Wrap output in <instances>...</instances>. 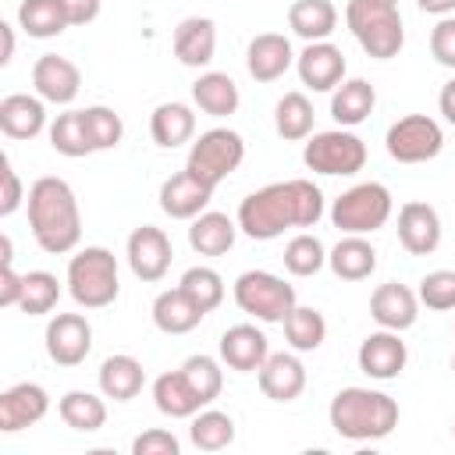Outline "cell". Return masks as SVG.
<instances>
[{
	"instance_id": "cell-35",
	"label": "cell",
	"mask_w": 455,
	"mask_h": 455,
	"mask_svg": "<svg viewBox=\"0 0 455 455\" xmlns=\"http://www.w3.org/2000/svg\"><path fill=\"white\" fill-rule=\"evenodd\" d=\"M313 103L306 92H284L274 107V128L284 142H302L313 135Z\"/></svg>"
},
{
	"instance_id": "cell-53",
	"label": "cell",
	"mask_w": 455,
	"mask_h": 455,
	"mask_svg": "<svg viewBox=\"0 0 455 455\" xmlns=\"http://www.w3.org/2000/svg\"><path fill=\"white\" fill-rule=\"evenodd\" d=\"M0 36H4V53H0V64H11L14 57V28L7 21H0Z\"/></svg>"
},
{
	"instance_id": "cell-39",
	"label": "cell",
	"mask_w": 455,
	"mask_h": 455,
	"mask_svg": "<svg viewBox=\"0 0 455 455\" xmlns=\"http://www.w3.org/2000/svg\"><path fill=\"white\" fill-rule=\"evenodd\" d=\"M284 338H288V345L295 348V352H316L320 345H323V338H327V320H323V313L320 309H313V306H295L288 316H284Z\"/></svg>"
},
{
	"instance_id": "cell-10",
	"label": "cell",
	"mask_w": 455,
	"mask_h": 455,
	"mask_svg": "<svg viewBox=\"0 0 455 455\" xmlns=\"http://www.w3.org/2000/svg\"><path fill=\"white\" fill-rule=\"evenodd\" d=\"M384 146L387 156L398 164H427L444 149V132L427 114H405L387 128Z\"/></svg>"
},
{
	"instance_id": "cell-44",
	"label": "cell",
	"mask_w": 455,
	"mask_h": 455,
	"mask_svg": "<svg viewBox=\"0 0 455 455\" xmlns=\"http://www.w3.org/2000/svg\"><path fill=\"white\" fill-rule=\"evenodd\" d=\"M181 373L188 377V384L199 391V398L206 402V405H213L217 398H220V387H224V370H220V363L213 359V355H188L185 363H181Z\"/></svg>"
},
{
	"instance_id": "cell-20",
	"label": "cell",
	"mask_w": 455,
	"mask_h": 455,
	"mask_svg": "<svg viewBox=\"0 0 455 455\" xmlns=\"http://www.w3.org/2000/svg\"><path fill=\"white\" fill-rule=\"evenodd\" d=\"M291 64H295V50L284 32H259L245 50V68L259 85L284 78V71Z\"/></svg>"
},
{
	"instance_id": "cell-49",
	"label": "cell",
	"mask_w": 455,
	"mask_h": 455,
	"mask_svg": "<svg viewBox=\"0 0 455 455\" xmlns=\"http://www.w3.org/2000/svg\"><path fill=\"white\" fill-rule=\"evenodd\" d=\"M25 291V274L14 270V263H0V306H18Z\"/></svg>"
},
{
	"instance_id": "cell-36",
	"label": "cell",
	"mask_w": 455,
	"mask_h": 455,
	"mask_svg": "<svg viewBox=\"0 0 455 455\" xmlns=\"http://www.w3.org/2000/svg\"><path fill=\"white\" fill-rule=\"evenodd\" d=\"M57 412H60L64 427H71L78 434H96L107 423V402L92 391H68L57 402Z\"/></svg>"
},
{
	"instance_id": "cell-14",
	"label": "cell",
	"mask_w": 455,
	"mask_h": 455,
	"mask_svg": "<svg viewBox=\"0 0 455 455\" xmlns=\"http://www.w3.org/2000/svg\"><path fill=\"white\" fill-rule=\"evenodd\" d=\"M295 71L302 78L306 89L313 92H334L341 82H345V53L334 46V43H306V50L295 57Z\"/></svg>"
},
{
	"instance_id": "cell-37",
	"label": "cell",
	"mask_w": 455,
	"mask_h": 455,
	"mask_svg": "<svg viewBox=\"0 0 455 455\" xmlns=\"http://www.w3.org/2000/svg\"><path fill=\"white\" fill-rule=\"evenodd\" d=\"M235 419L228 416V412H220V409H199L196 416H192V427H188V437H192V444L199 448V451H224V448H231L235 444Z\"/></svg>"
},
{
	"instance_id": "cell-31",
	"label": "cell",
	"mask_w": 455,
	"mask_h": 455,
	"mask_svg": "<svg viewBox=\"0 0 455 455\" xmlns=\"http://www.w3.org/2000/svg\"><path fill=\"white\" fill-rule=\"evenodd\" d=\"M96 380H100L103 398L132 402V398L142 391V384H146V370H142V363H139L135 355H124V352H121V355H107V359H103Z\"/></svg>"
},
{
	"instance_id": "cell-28",
	"label": "cell",
	"mask_w": 455,
	"mask_h": 455,
	"mask_svg": "<svg viewBox=\"0 0 455 455\" xmlns=\"http://www.w3.org/2000/svg\"><path fill=\"white\" fill-rule=\"evenodd\" d=\"M149 135L160 149H178L185 146L192 135H196V114L188 103H178V100H167L160 107H153L149 114Z\"/></svg>"
},
{
	"instance_id": "cell-11",
	"label": "cell",
	"mask_w": 455,
	"mask_h": 455,
	"mask_svg": "<svg viewBox=\"0 0 455 455\" xmlns=\"http://www.w3.org/2000/svg\"><path fill=\"white\" fill-rule=\"evenodd\" d=\"M124 256H128V267L139 281L146 284H156L167 277L171 270V259H174V249H171V238L164 228H153V224H142L128 235V245H124Z\"/></svg>"
},
{
	"instance_id": "cell-41",
	"label": "cell",
	"mask_w": 455,
	"mask_h": 455,
	"mask_svg": "<svg viewBox=\"0 0 455 455\" xmlns=\"http://www.w3.org/2000/svg\"><path fill=\"white\" fill-rule=\"evenodd\" d=\"M178 288L203 309V313H213L220 302H224V277L213 270V267H188L178 281Z\"/></svg>"
},
{
	"instance_id": "cell-5",
	"label": "cell",
	"mask_w": 455,
	"mask_h": 455,
	"mask_svg": "<svg viewBox=\"0 0 455 455\" xmlns=\"http://www.w3.org/2000/svg\"><path fill=\"white\" fill-rule=\"evenodd\" d=\"M68 295L82 309H107L121 295L117 259L103 245H85L68 259Z\"/></svg>"
},
{
	"instance_id": "cell-7",
	"label": "cell",
	"mask_w": 455,
	"mask_h": 455,
	"mask_svg": "<svg viewBox=\"0 0 455 455\" xmlns=\"http://www.w3.org/2000/svg\"><path fill=\"white\" fill-rule=\"evenodd\" d=\"M366 142L348 132V128H331V132H313L302 146V164L313 174L327 178H352L366 167Z\"/></svg>"
},
{
	"instance_id": "cell-38",
	"label": "cell",
	"mask_w": 455,
	"mask_h": 455,
	"mask_svg": "<svg viewBox=\"0 0 455 455\" xmlns=\"http://www.w3.org/2000/svg\"><path fill=\"white\" fill-rule=\"evenodd\" d=\"M46 135H50L53 153H60V156L78 160V156H89V153H92V142H89L82 110H64V114H57V117L50 121Z\"/></svg>"
},
{
	"instance_id": "cell-50",
	"label": "cell",
	"mask_w": 455,
	"mask_h": 455,
	"mask_svg": "<svg viewBox=\"0 0 455 455\" xmlns=\"http://www.w3.org/2000/svg\"><path fill=\"white\" fill-rule=\"evenodd\" d=\"M60 4L68 14V25H89L100 18V7H103V0H60Z\"/></svg>"
},
{
	"instance_id": "cell-56",
	"label": "cell",
	"mask_w": 455,
	"mask_h": 455,
	"mask_svg": "<svg viewBox=\"0 0 455 455\" xmlns=\"http://www.w3.org/2000/svg\"><path fill=\"white\" fill-rule=\"evenodd\" d=\"M451 370H455V355H451Z\"/></svg>"
},
{
	"instance_id": "cell-1",
	"label": "cell",
	"mask_w": 455,
	"mask_h": 455,
	"mask_svg": "<svg viewBox=\"0 0 455 455\" xmlns=\"http://www.w3.org/2000/svg\"><path fill=\"white\" fill-rule=\"evenodd\" d=\"M323 217V192L309 178H288L249 192L238 203V231L252 242L281 238L288 228H313Z\"/></svg>"
},
{
	"instance_id": "cell-9",
	"label": "cell",
	"mask_w": 455,
	"mask_h": 455,
	"mask_svg": "<svg viewBox=\"0 0 455 455\" xmlns=\"http://www.w3.org/2000/svg\"><path fill=\"white\" fill-rule=\"evenodd\" d=\"M242 160H245V142H242L238 132H231V128H206L192 142L185 167L196 178H203L206 185L217 188L224 178H231L242 167Z\"/></svg>"
},
{
	"instance_id": "cell-29",
	"label": "cell",
	"mask_w": 455,
	"mask_h": 455,
	"mask_svg": "<svg viewBox=\"0 0 455 455\" xmlns=\"http://www.w3.org/2000/svg\"><path fill=\"white\" fill-rule=\"evenodd\" d=\"M235 238H238V220H231L228 213H217V210H203L188 224V245L199 256H224L235 245Z\"/></svg>"
},
{
	"instance_id": "cell-15",
	"label": "cell",
	"mask_w": 455,
	"mask_h": 455,
	"mask_svg": "<svg viewBox=\"0 0 455 455\" xmlns=\"http://www.w3.org/2000/svg\"><path fill=\"white\" fill-rule=\"evenodd\" d=\"M32 89L36 96H43L46 103L53 107H68L78 89H82V71L75 60L68 57H57V53H43L36 64H32Z\"/></svg>"
},
{
	"instance_id": "cell-33",
	"label": "cell",
	"mask_w": 455,
	"mask_h": 455,
	"mask_svg": "<svg viewBox=\"0 0 455 455\" xmlns=\"http://www.w3.org/2000/svg\"><path fill=\"white\" fill-rule=\"evenodd\" d=\"M288 28L306 43H323L338 28V7L331 0H295L288 7Z\"/></svg>"
},
{
	"instance_id": "cell-42",
	"label": "cell",
	"mask_w": 455,
	"mask_h": 455,
	"mask_svg": "<svg viewBox=\"0 0 455 455\" xmlns=\"http://www.w3.org/2000/svg\"><path fill=\"white\" fill-rule=\"evenodd\" d=\"M60 299V281L57 274L50 270H28L25 274V291H21V302L18 309L28 313V316H46Z\"/></svg>"
},
{
	"instance_id": "cell-18",
	"label": "cell",
	"mask_w": 455,
	"mask_h": 455,
	"mask_svg": "<svg viewBox=\"0 0 455 455\" xmlns=\"http://www.w3.org/2000/svg\"><path fill=\"white\" fill-rule=\"evenodd\" d=\"M160 210L171 217V220H192V217H199L206 206H210V199H213V185H206L203 178H196L188 167L185 171H178V174H171L164 185H160Z\"/></svg>"
},
{
	"instance_id": "cell-21",
	"label": "cell",
	"mask_w": 455,
	"mask_h": 455,
	"mask_svg": "<svg viewBox=\"0 0 455 455\" xmlns=\"http://www.w3.org/2000/svg\"><path fill=\"white\" fill-rule=\"evenodd\" d=\"M370 316L377 320V327H387V331H409L419 316V295L398 281H384L373 288L370 295Z\"/></svg>"
},
{
	"instance_id": "cell-6",
	"label": "cell",
	"mask_w": 455,
	"mask_h": 455,
	"mask_svg": "<svg viewBox=\"0 0 455 455\" xmlns=\"http://www.w3.org/2000/svg\"><path fill=\"white\" fill-rule=\"evenodd\" d=\"M395 199L391 188L380 181H359L345 188L331 206V224L341 235H373L391 220Z\"/></svg>"
},
{
	"instance_id": "cell-3",
	"label": "cell",
	"mask_w": 455,
	"mask_h": 455,
	"mask_svg": "<svg viewBox=\"0 0 455 455\" xmlns=\"http://www.w3.org/2000/svg\"><path fill=\"white\" fill-rule=\"evenodd\" d=\"M327 419L345 441H380L398 427V402L373 387H341L331 398Z\"/></svg>"
},
{
	"instance_id": "cell-23",
	"label": "cell",
	"mask_w": 455,
	"mask_h": 455,
	"mask_svg": "<svg viewBox=\"0 0 455 455\" xmlns=\"http://www.w3.org/2000/svg\"><path fill=\"white\" fill-rule=\"evenodd\" d=\"M46 124V100L28 92H11L0 100V132L7 139H36Z\"/></svg>"
},
{
	"instance_id": "cell-52",
	"label": "cell",
	"mask_w": 455,
	"mask_h": 455,
	"mask_svg": "<svg viewBox=\"0 0 455 455\" xmlns=\"http://www.w3.org/2000/svg\"><path fill=\"white\" fill-rule=\"evenodd\" d=\"M416 7L423 14H437V18H448L455 11V0H416Z\"/></svg>"
},
{
	"instance_id": "cell-24",
	"label": "cell",
	"mask_w": 455,
	"mask_h": 455,
	"mask_svg": "<svg viewBox=\"0 0 455 455\" xmlns=\"http://www.w3.org/2000/svg\"><path fill=\"white\" fill-rule=\"evenodd\" d=\"M217 53V25L210 18H185L178 21L174 28V57L185 64V68H210Z\"/></svg>"
},
{
	"instance_id": "cell-34",
	"label": "cell",
	"mask_w": 455,
	"mask_h": 455,
	"mask_svg": "<svg viewBox=\"0 0 455 455\" xmlns=\"http://www.w3.org/2000/svg\"><path fill=\"white\" fill-rule=\"evenodd\" d=\"M18 28L28 39H53L68 28V14L60 0H21L18 4Z\"/></svg>"
},
{
	"instance_id": "cell-51",
	"label": "cell",
	"mask_w": 455,
	"mask_h": 455,
	"mask_svg": "<svg viewBox=\"0 0 455 455\" xmlns=\"http://www.w3.org/2000/svg\"><path fill=\"white\" fill-rule=\"evenodd\" d=\"M437 107H441V114H444V121H448V124H455V78L441 85V96H437Z\"/></svg>"
},
{
	"instance_id": "cell-48",
	"label": "cell",
	"mask_w": 455,
	"mask_h": 455,
	"mask_svg": "<svg viewBox=\"0 0 455 455\" xmlns=\"http://www.w3.org/2000/svg\"><path fill=\"white\" fill-rule=\"evenodd\" d=\"M28 196H25V188H21V178H18V171L11 167V160L4 156V192H0V217H11L21 203H25Z\"/></svg>"
},
{
	"instance_id": "cell-47",
	"label": "cell",
	"mask_w": 455,
	"mask_h": 455,
	"mask_svg": "<svg viewBox=\"0 0 455 455\" xmlns=\"http://www.w3.org/2000/svg\"><path fill=\"white\" fill-rule=\"evenodd\" d=\"M430 53L441 68H451L455 71V14L441 18L434 28H430Z\"/></svg>"
},
{
	"instance_id": "cell-12",
	"label": "cell",
	"mask_w": 455,
	"mask_h": 455,
	"mask_svg": "<svg viewBox=\"0 0 455 455\" xmlns=\"http://www.w3.org/2000/svg\"><path fill=\"white\" fill-rule=\"evenodd\" d=\"M43 345H46V355L57 363V366H82L85 355L92 352V327L82 313H57L50 323H46V334H43Z\"/></svg>"
},
{
	"instance_id": "cell-17",
	"label": "cell",
	"mask_w": 455,
	"mask_h": 455,
	"mask_svg": "<svg viewBox=\"0 0 455 455\" xmlns=\"http://www.w3.org/2000/svg\"><path fill=\"white\" fill-rule=\"evenodd\" d=\"M50 412V395L43 384L36 380H21L11 384L0 395V430L4 434H18L25 427H36L43 416Z\"/></svg>"
},
{
	"instance_id": "cell-19",
	"label": "cell",
	"mask_w": 455,
	"mask_h": 455,
	"mask_svg": "<svg viewBox=\"0 0 455 455\" xmlns=\"http://www.w3.org/2000/svg\"><path fill=\"white\" fill-rule=\"evenodd\" d=\"M220 363L235 373H256L267 355H270V341L256 323H235L220 334Z\"/></svg>"
},
{
	"instance_id": "cell-57",
	"label": "cell",
	"mask_w": 455,
	"mask_h": 455,
	"mask_svg": "<svg viewBox=\"0 0 455 455\" xmlns=\"http://www.w3.org/2000/svg\"><path fill=\"white\" fill-rule=\"evenodd\" d=\"M451 434H455V427H451Z\"/></svg>"
},
{
	"instance_id": "cell-22",
	"label": "cell",
	"mask_w": 455,
	"mask_h": 455,
	"mask_svg": "<svg viewBox=\"0 0 455 455\" xmlns=\"http://www.w3.org/2000/svg\"><path fill=\"white\" fill-rule=\"evenodd\" d=\"M256 373H259V391L270 402H295L306 391V366L295 352H270Z\"/></svg>"
},
{
	"instance_id": "cell-43",
	"label": "cell",
	"mask_w": 455,
	"mask_h": 455,
	"mask_svg": "<svg viewBox=\"0 0 455 455\" xmlns=\"http://www.w3.org/2000/svg\"><path fill=\"white\" fill-rule=\"evenodd\" d=\"M82 117H85V132H89L92 153H103V149L121 146V139H124V121H121V114H114L110 107L96 103V107H85Z\"/></svg>"
},
{
	"instance_id": "cell-30",
	"label": "cell",
	"mask_w": 455,
	"mask_h": 455,
	"mask_svg": "<svg viewBox=\"0 0 455 455\" xmlns=\"http://www.w3.org/2000/svg\"><path fill=\"white\" fill-rule=\"evenodd\" d=\"M377 107V89L366 78H345L334 92H331V117L338 121V128H355L363 124Z\"/></svg>"
},
{
	"instance_id": "cell-8",
	"label": "cell",
	"mask_w": 455,
	"mask_h": 455,
	"mask_svg": "<svg viewBox=\"0 0 455 455\" xmlns=\"http://www.w3.org/2000/svg\"><path fill=\"white\" fill-rule=\"evenodd\" d=\"M231 295H235V306L242 313L256 316L259 323H284V316L299 306L295 288L284 277L270 274V270H245V274H238Z\"/></svg>"
},
{
	"instance_id": "cell-32",
	"label": "cell",
	"mask_w": 455,
	"mask_h": 455,
	"mask_svg": "<svg viewBox=\"0 0 455 455\" xmlns=\"http://www.w3.org/2000/svg\"><path fill=\"white\" fill-rule=\"evenodd\" d=\"M203 316L206 313L181 288H167V291H160L153 299V323L164 334H188V331H196L203 323Z\"/></svg>"
},
{
	"instance_id": "cell-26",
	"label": "cell",
	"mask_w": 455,
	"mask_h": 455,
	"mask_svg": "<svg viewBox=\"0 0 455 455\" xmlns=\"http://www.w3.org/2000/svg\"><path fill=\"white\" fill-rule=\"evenodd\" d=\"M327 267L341 281H366L377 270V249L366 242V235H341L327 252Z\"/></svg>"
},
{
	"instance_id": "cell-16",
	"label": "cell",
	"mask_w": 455,
	"mask_h": 455,
	"mask_svg": "<svg viewBox=\"0 0 455 455\" xmlns=\"http://www.w3.org/2000/svg\"><path fill=\"white\" fill-rule=\"evenodd\" d=\"M398 242L409 256H430L441 245V217L430 203L409 199L398 206Z\"/></svg>"
},
{
	"instance_id": "cell-25",
	"label": "cell",
	"mask_w": 455,
	"mask_h": 455,
	"mask_svg": "<svg viewBox=\"0 0 455 455\" xmlns=\"http://www.w3.org/2000/svg\"><path fill=\"white\" fill-rule=\"evenodd\" d=\"M153 405H156L164 416H171V419H192L199 409H206V402H203L199 391L188 384V377L181 373V366L171 370V373H160V377L153 380Z\"/></svg>"
},
{
	"instance_id": "cell-13",
	"label": "cell",
	"mask_w": 455,
	"mask_h": 455,
	"mask_svg": "<svg viewBox=\"0 0 455 455\" xmlns=\"http://www.w3.org/2000/svg\"><path fill=\"white\" fill-rule=\"evenodd\" d=\"M355 363H359V370H363L366 377H373V380H395V377L405 370V363H409V348H405V341L398 338V331L380 327V331H373V334H366V338L359 341Z\"/></svg>"
},
{
	"instance_id": "cell-2",
	"label": "cell",
	"mask_w": 455,
	"mask_h": 455,
	"mask_svg": "<svg viewBox=\"0 0 455 455\" xmlns=\"http://www.w3.org/2000/svg\"><path fill=\"white\" fill-rule=\"evenodd\" d=\"M28 228L43 252L68 256L82 242V210L71 185L57 174H43L28 188Z\"/></svg>"
},
{
	"instance_id": "cell-45",
	"label": "cell",
	"mask_w": 455,
	"mask_h": 455,
	"mask_svg": "<svg viewBox=\"0 0 455 455\" xmlns=\"http://www.w3.org/2000/svg\"><path fill=\"white\" fill-rule=\"evenodd\" d=\"M416 295H419V302L427 309H437V313L455 309V270H430V274H423Z\"/></svg>"
},
{
	"instance_id": "cell-54",
	"label": "cell",
	"mask_w": 455,
	"mask_h": 455,
	"mask_svg": "<svg viewBox=\"0 0 455 455\" xmlns=\"http://www.w3.org/2000/svg\"><path fill=\"white\" fill-rule=\"evenodd\" d=\"M0 263H14V245H11V235H0Z\"/></svg>"
},
{
	"instance_id": "cell-40",
	"label": "cell",
	"mask_w": 455,
	"mask_h": 455,
	"mask_svg": "<svg viewBox=\"0 0 455 455\" xmlns=\"http://www.w3.org/2000/svg\"><path fill=\"white\" fill-rule=\"evenodd\" d=\"M323 267H327V249H323V242H320L316 235L302 231V235H295V238L284 245V270H288L291 277H313V274H320Z\"/></svg>"
},
{
	"instance_id": "cell-4",
	"label": "cell",
	"mask_w": 455,
	"mask_h": 455,
	"mask_svg": "<svg viewBox=\"0 0 455 455\" xmlns=\"http://www.w3.org/2000/svg\"><path fill=\"white\" fill-rule=\"evenodd\" d=\"M345 25L355 36V43L373 57V60H391L405 46V25L398 14V4L384 0H348L345 7Z\"/></svg>"
},
{
	"instance_id": "cell-55",
	"label": "cell",
	"mask_w": 455,
	"mask_h": 455,
	"mask_svg": "<svg viewBox=\"0 0 455 455\" xmlns=\"http://www.w3.org/2000/svg\"><path fill=\"white\" fill-rule=\"evenodd\" d=\"M384 4H398V0H384Z\"/></svg>"
},
{
	"instance_id": "cell-27",
	"label": "cell",
	"mask_w": 455,
	"mask_h": 455,
	"mask_svg": "<svg viewBox=\"0 0 455 455\" xmlns=\"http://www.w3.org/2000/svg\"><path fill=\"white\" fill-rule=\"evenodd\" d=\"M192 103L210 117H231L242 103V92L228 71H203L192 82Z\"/></svg>"
},
{
	"instance_id": "cell-46",
	"label": "cell",
	"mask_w": 455,
	"mask_h": 455,
	"mask_svg": "<svg viewBox=\"0 0 455 455\" xmlns=\"http://www.w3.org/2000/svg\"><path fill=\"white\" fill-rule=\"evenodd\" d=\"M178 451H181V441L164 427H149L132 441V455H178Z\"/></svg>"
}]
</instances>
